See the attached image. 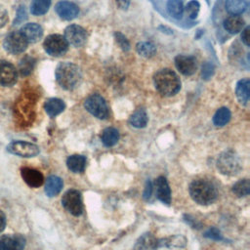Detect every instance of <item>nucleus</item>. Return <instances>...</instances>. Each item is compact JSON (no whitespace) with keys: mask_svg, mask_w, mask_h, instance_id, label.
Segmentation results:
<instances>
[{"mask_svg":"<svg viewBox=\"0 0 250 250\" xmlns=\"http://www.w3.org/2000/svg\"><path fill=\"white\" fill-rule=\"evenodd\" d=\"M148 117L144 108L137 109L129 118V124L135 128H144L146 126Z\"/></svg>","mask_w":250,"mask_h":250,"instance_id":"nucleus-27","label":"nucleus"},{"mask_svg":"<svg viewBox=\"0 0 250 250\" xmlns=\"http://www.w3.org/2000/svg\"><path fill=\"white\" fill-rule=\"evenodd\" d=\"M186 10V13L188 15V17L191 20L195 19L197 16H198V13H199V10H200V4L197 0H191L189 1L186 8H184Z\"/></svg>","mask_w":250,"mask_h":250,"instance_id":"nucleus-34","label":"nucleus"},{"mask_svg":"<svg viewBox=\"0 0 250 250\" xmlns=\"http://www.w3.org/2000/svg\"><path fill=\"white\" fill-rule=\"evenodd\" d=\"M136 50L140 56L146 59L152 58L156 53V47L152 43L146 41L139 42L136 45Z\"/></svg>","mask_w":250,"mask_h":250,"instance_id":"nucleus-30","label":"nucleus"},{"mask_svg":"<svg viewBox=\"0 0 250 250\" xmlns=\"http://www.w3.org/2000/svg\"><path fill=\"white\" fill-rule=\"evenodd\" d=\"M188 192L191 199L199 205L212 204L218 197L216 186L206 179L192 181L188 187Z\"/></svg>","mask_w":250,"mask_h":250,"instance_id":"nucleus-1","label":"nucleus"},{"mask_svg":"<svg viewBox=\"0 0 250 250\" xmlns=\"http://www.w3.org/2000/svg\"><path fill=\"white\" fill-rule=\"evenodd\" d=\"M84 107L93 116L99 119L108 117V106L105 100L99 94L90 95L84 102Z\"/></svg>","mask_w":250,"mask_h":250,"instance_id":"nucleus-6","label":"nucleus"},{"mask_svg":"<svg viewBox=\"0 0 250 250\" xmlns=\"http://www.w3.org/2000/svg\"><path fill=\"white\" fill-rule=\"evenodd\" d=\"M65 108V104L62 100L58 98L48 99L44 104V109L50 117H55L62 113Z\"/></svg>","mask_w":250,"mask_h":250,"instance_id":"nucleus-22","label":"nucleus"},{"mask_svg":"<svg viewBox=\"0 0 250 250\" xmlns=\"http://www.w3.org/2000/svg\"><path fill=\"white\" fill-rule=\"evenodd\" d=\"M52 0H32L30 12L34 16H42L48 12Z\"/></svg>","mask_w":250,"mask_h":250,"instance_id":"nucleus-29","label":"nucleus"},{"mask_svg":"<svg viewBox=\"0 0 250 250\" xmlns=\"http://www.w3.org/2000/svg\"><path fill=\"white\" fill-rule=\"evenodd\" d=\"M115 41L118 44V46L123 50V51H128L130 49V43L127 40V38L121 33V32H115L114 33Z\"/></svg>","mask_w":250,"mask_h":250,"instance_id":"nucleus-36","label":"nucleus"},{"mask_svg":"<svg viewBox=\"0 0 250 250\" xmlns=\"http://www.w3.org/2000/svg\"><path fill=\"white\" fill-rule=\"evenodd\" d=\"M6 224H7L6 215H5V213L2 210H0V233L5 229Z\"/></svg>","mask_w":250,"mask_h":250,"instance_id":"nucleus-43","label":"nucleus"},{"mask_svg":"<svg viewBox=\"0 0 250 250\" xmlns=\"http://www.w3.org/2000/svg\"><path fill=\"white\" fill-rule=\"evenodd\" d=\"M8 20H9V17H8L7 10L0 5V29L6 25V23L8 22Z\"/></svg>","mask_w":250,"mask_h":250,"instance_id":"nucleus-41","label":"nucleus"},{"mask_svg":"<svg viewBox=\"0 0 250 250\" xmlns=\"http://www.w3.org/2000/svg\"><path fill=\"white\" fill-rule=\"evenodd\" d=\"M21 176L23 182L32 188H37L41 187L44 183L43 174L34 168L30 167H22L21 168Z\"/></svg>","mask_w":250,"mask_h":250,"instance_id":"nucleus-15","label":"nucleus"},{"mask_svg":"<svg viewBox=\"0 0 250 250\" xmlns=\"http://www.w3.org/2000/svg\"><path fill=\"white\" fill-rule=\"evenodd\" d=\"M152 190H153V186H152L151 181L150 180H146V185H145V189H144V192H143V198L146 201H148L149 198L151 197Z\"/></svg>","mask_w":250,"mask_h":250,"instance_id":"nucleus-39","label":"nucleus"},{"mask_svg":"<svg viewBox=\"0 0 250 250\" xmlns=\"http://www.w3.org/2000/svg\"><path fill=\"white\" fill-rule=\"evenodd\" d=\"M168 14L174 19H181L184 13V5L182 0H168L167 2Z\"/></svg>","mask_w":250,"mask_h":250,"instance_id":"nucleus-32","label":"nucleus"},{"mask_svg":"<svg viewBox=\"0 0 250 250\" xmlns=\"http://www.w3.org/2000/svg\"><path fill=\"white\" fill-rule=\"evenodd\" d=\"M231 190L237 197L247 196L250 193V181L248 179H242L237 181L232 186Z\"/></svg>","mask_w":250,"mask_h":250,"instance_id":"nucleus-31","label":"nucleus"},{"mask_svg":"<svg viewBox=\"0 0 250 250\" xmlns=\"http://www.w3.org/2000/svg\"><path fill=\"white\" fill-rule=\"evenodd\" d=\"M153 84L155 89L165 97L174 96L181 89L179 76L169 68H163L156 71L153 75Z\"/></svg>","mask_w":250,"mask_h":250,"instance_id":"nucleus-3","label":"nucleus"},{"mask_svg":"<svg viewBox=\"0 0 250 250\" xmlns=\"http://www.w3.org/2000/svg\"><path fill=\"white\" fill-rule=\"evenodd\" d=\"M101 140L105 146H113L119 140V132L113 127H107L102 132Z\"/></svg>","mask_w":250,"mask_h":250,"instance_id":"nucleus-25","label":"nucleus"},{"mask_svg":"<svg viewBox=\"0 0 250 250\" xmlns=\"http://www.w3.org/2000/svg\"><path fill=\"white\" fill-rule=\"evenodd\" d=\"M204 237L208 238V239H211V240H214V241H222V240H225L221 230L215 227H211L209 228L205 232H204Z\"/></svg>","mask_w":250,"mask_h":250,"instance_id":"nucleus-35","label":"nucleus"},{"mask_svg":"<svg viewBox=\"0 0 250 250\" xmlns=\"http://www.w3.org/2000/svg\"><path fill=\"white\" fill-rule=\"evenodd\" d=\"M28 42L25 40V38L22 36V34L20 31H12L9 34L6 35L3 41V47L4 49L12 54V55H18L23 53L27 48Z\"/></svg>","mask_w":250,"mask_h":250,"instance_id":"nucleus-9","label":"nucleus"},{"mask_svg":"<svg viewBox=\"0 0 250 250\" xmlns=\"http://www.w3.org/2000/svg\"><path fill=\"white\" fill-rule=\"evenodd\" d=\"M225 7L231 16H239L246 11L247 2L245 0H227Z\"/></svg>","mask_w":250,"mask_h":250,"instance_id":"nucleus-26","label":"nucleus"},{"mask_svg":"<svg viewBox=\"0 0 250 250\" xmlns=\"http://www.w3.org/2000/svg\"><path fill=\"white\" fill-rule=\"evenodd\" d=\"M214 73V66L212 63L210 62H205L203 65H202V70H201V75H202V78L207 80L209 79Z\"/></svg>","mask_w":250,"mask_h":250,"instance_id":"nucleus-37","label":"nucleus"},{"mask_svg":"<svg viewBox=\"0 0 250 250\" xmlns=\"http://www.w3.org/2000/svg\"><path fill=\"white\" fill-rule=\"evenodd\" d=\"M63 187V182L62 180V178L56 176V175H51L47 178L46 182H45V193L47 196L49 197H54L56 195H58Z\"/></svg>","mask_w":250,"mask_h":250,"instance_id":"nucleus-19","label":"nucleus"},{"mask_svg":"<svg viewBox=\"0 0 250 250\" xmlns=\"http://www.w3.org/2000/svg\"><path fill=\"white\" fill-rule=\"evenodd\" d=\"M235 94L238 102L241 104L246 105L250 97V80L248 78L240 79L236 83Z\"/></svg>","mask_w":250,"mask_h":250,"instance_id":"nucleus-20","label":"nucleus"},{"mask_svg":"<svg viewBox=\"0 0 250 250\" xmlns=\"http://www.w3.org/2000/svg\"><path fill=\"white\" fill-rule=\"evenodd\" d=\"M241 39L246 46L250 45V26H246L244 29H242Z\"/></svg>","mask_w":250,"mask_h":250,"instance_id":"nucleus-42","label":"nucleus"},{"mask_svg":"<svg viewBox=\"0 0 250 250\" xmlns=\"http://www.w3.org/2000/svg\"><path fill=\"white\" fill-rule=\"evenodd\" d=\"M187 238L182 234H175L161 239H157V247H167V248H182L187 245Z\"/></svg>","mask_w":250,"mask_h":250,"instance_id":"nucleus-21","label":"nucleus"},{"mask_svg":"<svg viewBox=\"0 0 250 250\" xmlns=\"http://www.w3.org/2000/svg\"><path fill=\"white\" fill-rule=\"evenodd\" d=\"M217 168L223 175L235 176L242 169V164L236 152L229 149L219 155L217 160Z\"/></svg>","mask_w":250,"mask_h":250,"instance_id":"nucleus-4","label":"nucleus"},{"mask_svg":"<svg viewBox=\"0 0 250 250\" xmlns=\"http://www.w3.org/2000/svg\"><path fill=\"white\" fill-rule=\"evenodd\" d=\"M63 37L68 44L78 48L82 47L87 41L86 30L78 24H70L64 29Z\"/></svg>","mask_w":250,"mask_h":250,"instance_id":"nucleus-10","label":"nucleus"},{"mask_svg":"<svg viewBox=\"0 0 250 250\" xmlns=\"http://www.w3.org/2000/svg\"><path fill=\"white\" fill-rule=\"evenodd\" d=\"M157 248V238L151 232H145L137 239L131 250H156Z\"/></svg>","mask_w":250,"mask_h":250,"instance_id":"nucleus-18","label":"nucleus"},{"mask_svg":"<svg viewBox=\"0 0 250 250\" xmlns=\"http://www.w3.org/2000/svg\"><path fill=\"white\" fill-rule=\"evenodd\" d=\"M175 65L177 69L186 76L192 75L197 68L196 59L192 56L187 55H178L175 58Z\"/></svg>","mask_w":250,"mask_h":250,"instance_id":"nucleus-14","label":"nucleus"},{"mask_svg":"<svg viewBox=\"0 0 250 250\" xmlns=\"http://www.w3.org/2000/svg\"><path fill=\"white\" fill-rule=\"evenodd\" d=\"M117 6L122 9V10H126L129 7L130 4V0H116Z\"/></svg>","mask_w":250,"mask_h":250,"instance_id":"nucleus-44","label":"nucleus"},{"mask_svg":"<svg viewBox=\"0 0 250 250\" xmlns=\"http://www.w3.org/2000/svg\"><path fill=\"white\" fill-rule=\"evenodd\" d=\"M20 32L22 34V36L28 43H36L43 36V28L40 24L36 22L25 23L21 27Z\"/></svg>","mask_w":250,"mask_h":250,"instance_id":"nucleus-17","label":"nucleus"},{"mask_svg":"<svg viewBox=\"0 0 250 250\" xmlns=\"http://www.w3.org/2000/svg\"><path fill=\"white\" fill-rule=\"evenodd\" d=\"M24 20H26V11H25L24 6L21 5L18 9L17 16H16V19L14 21V25H17V24L22 22Z\"/></svg>","mask_w":250,"mask_h":250,"instance_id":"nucleus-38","label":"nucleus"},{"mask_svg":"<svg viewBox=\"0 0 250 250\" xmlns=\"http://www.w3.org/2000/svg\"><path fill=\"white\" fill-rule=\"evenodd\" d=\"M244 25L245 21L240 16H229L224 21V28L231 34H235L241 31Z\"/></svg>","mask_w":250,"mask_h":250,"instance_id":"nucleus-24","label":"nucleus"},{"mask_svg":"<svg viewBox=\"0 0 250 250\" xmlns=\"http://www.w3.org/2000/svg\"><path fill=\"white\" fill-rule=\"evenodd\" d=\"M86 157L81 154H73L67 157L66 166L72 173H82L86 168Z\"/></svg>","mask_w":250,"mask_h":250,"instance_id":"nucleus-23","label":"nucleus"},{"mask_svg":"<svg viewBox=\"0 0 250 250\" xmlns=\"http://www.w3.org/2000/svg\"><path fill=\"white\" fill-rule=\"evenodd\" d=\"M230 117H231L230 110L228 107L223 106V107H220L215 112L213 116V123L217 127H223L229 123V121L230 120Z\"/></svg>","mask_w":250,"mask_h":250,"instance_id":"nucleus-28","label":"nucleus"},{"mask_svg":"<svg viewBox=\"0 0 250 250\" xmlns=\"http://www.w3.org/2000/svg\"><path fill=\"white\" fill-rule=\"evenodd\" d=\"M18 70L9 62L0 60V85L12 87L17 83Z\"/></svg>","mask_w":250,"mask_h":250,"instance_id":"nucleus-11","label":"nucleus"},{"mask_svg":"<svg viewBox=\"0 0 250 250\" xmlns=\"http://www.w3.org/2000/svg\"><path fill=\"white\" fill-rule=\"evenodd\" d=\"M55 11L58 16L65 21H71L75 19L79 14V8L73 2L62 0L56 4Z\"/></svg>","mask_w":250,"mask_h":250,"instance_id":"nucleus-13","label":"nucleus"},{"mask_svg":"<svg viewBox=\"0 0 250 250\" xmlns=\"http://www.w3.org/2000/svg\"><path fill=\"white\" fill-rule=\"evenodd\" d=\"M35 65V60L30 56H24L19 62V70L22 76L29 75Z\"/></svg>","mask_w":250,"mask_h":250,"instance_id":"nucleus-33","label":"nucleus"},{"mask_svg":"<svg viewBox=\"0 0 250 250\" xmlns=\"http://www.w3.org/2000/svg\"><path fill=\"white\" fill-rule=\"evenodd\" d=\"M6 150L11 154L25 158L34 157L40 152L38 146L25 141H13L7 146Z\"/></svg>","mask_w":250,"mask_h":250,"instance_id":"nucleus-8","label":"nucleus"},{"mask_svg":"<svg viewBox=\"0 0 250 250\" xmlns=\"http://www.w3.org/2000/svg\"><path fill=\"white\" fill-rule=\"evenodd\" d=\"M155 193L156 197L159 201L166 205H170L171 203V188L169 187L168 181L165 177L160 176L154 182Z\"/></svg>","mask_w":250,"mask_h":250,"instance_id":"nucleus-16","label":"nucleus"},{"mask_svg":"<svg viewBox=\"0 0 250 250\" xmlns=\"http://www.w3.org/2000/svg\"><path fill=\"white\" fill-rule=\"evenodd\" d=\"M45 52L52 57H61L67 52L68 43L61 34H51L43 42Z\"/></svg>","mask_w":250,"mask_h":250,"instance_id":"nucleus-7","label":"nucleus"},{"mask_svg":"<svg viewBox=\"0 0 250 250\" xmlns=\"http://www.w3.org/2000/svg\"><path fill=\"white\" fill-rule=\"evenodd\" d=\"M184 221L190 226L192 229H201L202 225L200 222H198L196 219H194L193 217H191L190 215H185L184 216Z\"/></svg>","mask_w":250,"mask_h":250,"instance_id":"nucleus-40","label":"nucleus"},{"mask_svg":"<svg viewBox=\"0 0 250 250\" xmlns=\"http://www.w3.org/2000/svg\"><path fill=\"white\" fill-rule=\"evenodd\" d=\"M62 205L71 215L81 216L84 209L81 192L77 189H68L62 197Z\"/></svg>","mask_w":250,"mask_h":250,"instance_id":"nucleus-5","label":"nucleus"},{"mask_svg":"<svg viewBox=\"0 0 250 250\" xmlns=\"http://www.w3.org/2000/svg\"><path fill=\"white\" fill-rule=\"evenodd\" d=\"M26 239L22 234H5L0 237V250H23Z\"/></svg>","mask_w":250,"mask_h":250,"instance_id":"nucleus-12","label":"nucleus"},{"mask_svg":"<svg viewBox=\"0 0 250 250\" xmlns=\"http://www.w3.org/2000/svg\"><path fill=\"white\" fill-rule=\"evenodd\" d=\"M55 75L59 85L68 91L75 89L82 80V73L78 65L69 62H60L56 67Z\"/></svg>","mask_w":250,"mask_h":250,"instance_id":"nucleus-2","label":"nucleus"}]
</instances>
